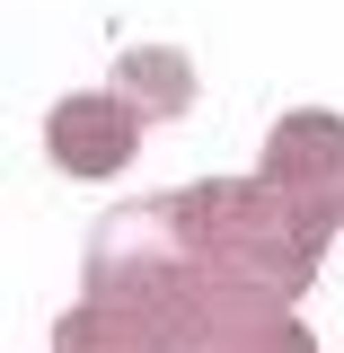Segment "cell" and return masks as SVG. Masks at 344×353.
<instances>
[{
	"label": "cell",
	"instance_id": "obj_1",
	"mask_svg": "<svg viewBox=\"0 0 344 353\" xmlns=\"http://www.w3.org/2000/svg\"><path fill=\"white\" fill-rule=\"evenodd\" d=\"M53 150H62L71 168H115V159H124V115H115L106 97H80V106L53 115Z\"/></svg>",
	"mask_w": 344,
	"mask_h": 353
}]
</instances>
